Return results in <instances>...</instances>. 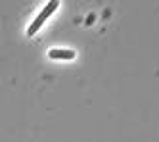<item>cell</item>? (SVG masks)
<instances>
[{
	"mask_svg": "<svg viewBox=\"0 0 159 142\" xmlns=\"http://www.w3.org/2000/svg\"><path fill=\"white\" fill-rule=\"evenodd\" d=\"M48 56L52 60H73L75 58V50H61V48H54L48 52Z\"/></svg>",
	"mask_w": 159,
	"mask_h": 142,
	"instance_id": "7a4b0ae2",
	"label": "cell"
},
{
	"mask_svg": "<svg viewBox=\"0 0 159 142\" xmlns=\"http://www.w3.org/2000/svg\"><path fill=\"white\" fill-rule=\"evenodd\" d=\"M58 6H60L58 0H50V2L46 4V8H44L40 14L37 16V19L33 21V23H31V27L27 29V35H29V37H33V35H37V33H39V29L44 25V21H46V19L54 14V12H56V10H58Z\"/></svg>",
	"mask_w": 159,
	"mask_h": 142,
	"instance_id": "6da1fadb",
	"label": "cell"
}]
</instances>
